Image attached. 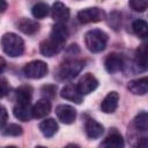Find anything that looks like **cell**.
Segmentation results:
<instances>
[{"label": "cell", "mask_w": 148, "mask_h": 148, "mask_svg": "<svg viewBox=\"0 0 148 148\" xmlns=\"http://www.w3.org/2000/svg\"><path fill=\"white\" fill-rule=\"evenodd\" d=\"M68 36L67 28L64 23H56L52 28L51 35L47 39L43 40L39 45V51L44 57H53L59 53L66 43V38Z\"/></svg>", "instance_id": "6da1fadb"}, {"label": "cell", "mask_w": 148, "mask_h": 148, "mask_svg": "<svg viewBox=\"0 0 148 148\" xmlns=\"http://www.w3.org/2000/svg\"><path fill=\"white\" fill-rule=\"evenodd\" d=\"M1 45H2V50L6 54H8L9 57H20L22 56L23 51H24V42L23 39L13 32H7L2 36L1 38Z\"/></svg>", "instance_id": "7a4b0ae2"}, {"label": "cell", "mask_w": 148, "mask_h": 148, "mask_svg": "<svg viewBox=\"0 0 148 148\" xmlns=\"http://www.w3.org/2000/svg\"><path fill=\"white\" fill-rule=\"evenodd\" d=\"M106 43H108V35L103 30L92 29L84 35V44L87 49L92 53L103 51L106 46Z\"/></svg>", "instance_id": "3957f363"}, {"label": "cell", "mask_w": 148, "mask_h": 148, "mask_svg": "<svg viewBox=\"0 0 148 148\" xmlns=\"http://www.w3.org/2000/svg\"><path fill=\"white\" fill-rule=\"evenodd\" d=\"M84 67V62L82 60H67L62 62L58 71L57 76L60 80H71L74 79Z\"/></svg>", "instance_id": "277c9868"}, {"label": "cell", "mask_w": 148, "mask_h": 148, "mask_svg": "<svg viewBox=\"0 0 148 148\" xmlns=\"http://www.w3.org/2000/svg\"><path fill=\"white\" fill-rule=\"evenodd\" d=\"M47 65L42 60H34L23 67V74L29 79H40L47 74Z\"/></svg>", "instance_id": "5b68a950"}, {"label": "cell", "mask_w": 148, "mask_h": 148, "mask_svg": "<svg viewBox=\"0 0 148 148\" xmlns=\"http://www.w3.org/2000/svg\"><path fill=\"white\" fill-rule=\"evenodd\" d=\"M77 20L81 23H91L99 22L104 20V12L98 7H91L82 9L77 13Z\"/></svg>", "instance_id": "8992f818"}, {"label": "cell", "mask_w": 148, "mask_h": 148, "mask_svg": "<svg viewBox=\"0 0 148 148\" xmlns=\"http://www.w3.org/2000/svg\"><path fill=\"white\" fill-rule=\"evenodd\" d=\"M56 114L61 123L72 124V123H74V120L76 118V110L71 105L61 104L56 108Z\"/></svg>", "instance_id": "52a82bcc"}, {"label": "cell", "mask_w": 148, "mask_h": 148, "mask_svg": "<svg viewBox=\"0 0 148 148\" xmlns=\"http://www.w3.org/2000/svg\"><path fill=\"white\" fill-rule=\"evenodd\" d=\"M76 86H77V88L82 95H87V94L92 92L98 87V81L92 74L87 73L80 79V81Z\"/></svg>", "instance_id": "ba28073f"}, {"label": "cell", "mask_w": 148, "mask_h": 148, "mask_svg": "<svg viewBox=\"0 0 148 148\" xmlns=\"http://www.w3.org/2000/svg\"><path fill=\"white\" fill-rule=\"evenodd\" d=\"M123 65H124V59H123V56L119 54V53H110L106 58H105V61H104V66H105V69L113 74V73H117L119 72L121 68H123Z\"/></svg>", "instance_id": "9c48e42d"}, {"label": "cell", "mask_w": 148, "mask_h": 148, "mask_svg": "<svg viewBox=\"0 0 148 148\" xmlns=\"http://www.w3.org/2000/svg\"><path fill=\"white\" fill-rule=\"evenodd\" d=\"M60 96L65 99H68V101L76 103V104H81L83 101V95L79 90L77 86H74V84L65 86L60 91Z\"/></svg>", "instance_id": "30bf717a"}, {"label": "cell", "mask_w": 148, "mask_h": 148, "mask_svg": "<svg viewBox=\"0 0 148 148\" xmlns=\"http://www.w3.org/2000/svg\"><path fill=\"white\" fill-rule=\"evenodd\" d=\"M51 15H52V18L57 23H65L69 18V9L62 2L57 1L52 6Z\"/></svg>", "instance_id": "8fae6325"}, {"label": "cell", "mask_w": 148, "mask_h": 148, "mask_svg": "<svg viewBox=\"0 0 148 148\" xmlns=\"http://www.w3.org/2000/svg\"><path fill=\"white\" fill-rule=\"evenodd\" d=\"M118 101H119V95L117 91H111L109 92L104 99L101 103V110L104 113H112L116 111L118 106Z\"/></svg>", "instance_id": "7c38bea8"}, {"label": "cell", "mask_w": 148, "mask_h": 148, "mask_svg": "<svg viewBox=\"0 0 148 148\" xmlns=\"http://www.w3.org/2000/svg\"><path fill=\"white\" fill-rule=\"evenodd\" d=\"M51 111V103L46 99H39L36 102V104L31 108V112H32V118H44L46 117Z\"/></svg>", "instance_id": "4fadbf2b"}, {"label": "cell", "mask_w": 148, "mask_h": 148, "mask_svg": "<svg viewBox=\"0 0 148 148\" xmlns=\"http://www.w3.org/2000/svg\"><path fill=\"white\" fill-rule=\"evenodd\" d=\"M127 88L134 95H146L148 91V79L145 76L141 79L132 80L128 82Z\"/></svg>", "instance_id": "5bb4252c"}, {"label": "cell", "mask_w": 148, "mask_h": 148, "mask_svg": "<svg viewBox=\"0 0 148 148\" xmlns=\"http://www.w3.org/2000/svg\"><path fill=\"white\" fill-rule=\"evenodd\" d=\"M17 28L25 35H34L39 30V24L35 20L23 17L17 22Z\"/></svg>", "instance_id": "9a60e30c"}, {"label": "cell", "mask_w": 148, "mask_h": 148, "mask_svg": "<svg viewBox=\"0 0 148 148\" xmlns=\"http://www.w3.org/2000/svg\"><path fill=\"white\" fill-rule=\"evenodd\" d=\"M13 112H14V116L22 121H28L32 118L31 106L30 104H27V103H17L14 106Z\"/></svg>", "instance_id": "2e32d148"}, {"label": "cell", "mask_w": 148, "mask_h": 148, "mask_svg": "<svg viewBox=\"0 0 148 148\" xmlns=\"http://www.w3.org/2000/svg\"><path fill=\"white\" fill-rule=\"evenodd\" d=\"M84 128H86V133H87L88 138H90V139H97L104 132L103 126L94 119H88L87 123H86Z\"/></svg>", "instance_id": "e0dca14e"}, {"label": "cell", "mask_w": 148, "mask_h": 148, "mask_svg": "<svg viewBox=\"0 0 148 148\" xmlns=\"http://www.w3.org/2000/svg\"><path fill=\"white\" fill-rule=\"evenodd\" d=\"M39 130H40V132L43 133L44 136L51 138V136H53L57 133V131H58V124H57V121L54 119L49 118V119L43 120L39 124Z\"/></svg>", "instance_id": "ac0fdd59"}, {"label": "cell", "mask_w": 148, "mask_h": 148, "mask_svg": "<svg viewBox=\"0 0 148 148\" xmlns=\"http://www.w3.org/2000/svg\"><path fill=\"white\" fill-rule=\"evenodd\" d=\"M15 96H16L17 103L30 104V101H31V97H32V89L29 86H22V87L16 89Z\"/></svg>", "instance_id": "d6986e66"}, {"label": "cell", "mask_w": 148, "mask_h": 148, "mask_svg": "<svg viewBox=\"0 0 148 148\" xmlns=\"http://www.w3.org/2000/svg\"><path fill=\"white\" fill-rule=\"evenodd\" d=\"M102 147H109V148H121L124 147V139L120 134L113 133L105 138V140L101 143Z\"/></svg>", "instance_id": "ffe728a7"}, {"label": "cell", "mask_w": 148, "mask_h": 148, "mask_svg": "<svg viewBox=\"0 0 148 148\" xmlns=\"http://www.w3.org/2000/svg\"><path fill=\"white\" fill-rule=\"evenodd\" d=\"M132 30L139 38H146L148 34V24L143 20H135L132 23Z\"/></svg>", "instance_id": "44dd1931"}, {"label": "cell", "mask_w": 148, "mask_h": 148, "mask_svg": "<svg viewBox=\"0 0 148 148\" xmlns=\"http://www.w3.org/2000/svg\"><path fill=\"white\" fill-rule=\"evenodd\" d=\"M134 60H135L136 66H138L140 69L145 71V69L147 68V57H146V45H145V44H142V45L136 50Z\"/></svg>", "instance_id": "7402d4cb"}, {"label": "cell", "mask_w": 148, "mask_h": 148, "mask_svg": "<svg viewBox=\"0 0 148 148\" xmlns=\"http://www.w3.org/2000/svg\"><path fill=\"white\" fill-rule=\"evenodd\" d=\"M49 12H50V8L45 2H37L31 8V13L35 18H44L45 16H47Z\"/></svg>", "instance_id": "603a6c76"}, {"label": "cell", "mask_w": 148, "mask_h": 148, "mask_svg": "<svg viewBox=\"0 0 148 148\" xmlns=\"http://www.w3.org/2000/svg\"><path fill=\"white\" fill-rule=\"evenodd\" d=\"M134 126L140 131L148 130V114L147 112H141L134 118Z\"/></svg>", "instance_id": "cb8c5ba5"}, {"label": "cell", "mask_w": 148, "mask_h": 148, "mask_svg": "<svg viewBox=\"0 0 148 148\" xmlns=\"http://www.w3.org/2000/svg\"><path fill=\"white\" fill-rule=\"evenodd\" d=\"M22 127L16 125V124H10L7 127H5V130L2 131L3 135H8V136H18L22 134Z\"/></svg>", "instance_id": "d4e9b609"}, {"label": "cell", "mask_w": 148, "mask_h": 148, "mask_svg": "<svg viewBox=\"0 0 148 148\" xmlns=\"http://www.w3.org/2000/svg\"><path fill=\"white\" fill-rule=\"evenodd\" d=\"M128 3L135 12H145L148 7V0H128Z\"/></svg>", "instance_id": "484cf974"}, {"label": "cell", "mask_w": 148, "mask_h": 148, "mask_svg": "<svg viewBox=\"0 0 148 148\" xmlns=\"http://www.w3.org/2000/svg\"><path fill=\"white\" fill-rule=\"evenodd\" d=\"M109 24L114 29L118 30L120 24H121V15L118 12H112L109 16Z\"/></svg>", "instance_id": "4316f807"}, {"label": "cell", "mask_w": 148, "mask_h": 148, "mask_svg": "<svg viewBox=\"0 0 148 148\" xmlns=\"http://www.w3.org/2000/svg\"><path fill=\"white\" fill-rule=\"evenodd\" d=\"M56 90H57V87H56V86H50V84H49V86H44V87L42 88V91L44 92V95H46V96H49V97H53Z\"/></svg>", "instance_id": "83f0119b"}, {"label": "cell", "mask_w": 148, "mask_h": 148, "mask_svg": "<svg viewBox=\"0 0 148 148\" xmlns=\"http://www.w3.org/2000/svg\"><path fill=\"white\" fill-rule=\"evenodd\" d=\"M7 119H8L7 110L3 106H0V128L7 123Z\"/></svg>", "instance_id": "f1b7e54d"}, {"label": "cell", "mask_w": 148, "mask_h": 148, "mask_svg": "<svg viewBox=\"0 0 148 148\" xmlns=\"http://www.w3.org/2000/svg\"><path fill=\"white\" fill-rule=\"evenodd\" d=\"M7 92H8V86L5 80H1L0 81V97H3L5 95H7Z\"/></svg>", "instance_id": "f546056e"}, {"label": "cell", "mask_w": 148, "mask_h": 148, "mask_svg": "<svg viewBox=\"0 0 148 148\" xmlns=\"http://www.w3.org/2000/svg\"><path fill=\"white\" fill-rule=\"evenodd\" d=\"M7 9V2L6 0H0V13H3Z\"/></svg>", "instance_id": "4dcf8cb0"}, {"label": "cell", "mask_w": 148, "mask_h": 148, "mask_svg": "<svg viewBox=\"0 0 148 148\" xmlns=\"http://www.w3.org/2000/svg\"><path fill=\"white\" fill-rule=\"evenodd\" d=\"M5 68H6V60L2 57H0V74L5 71Z\"/></svg>", "instance_id": "1f68e13d"}]
</instances>
